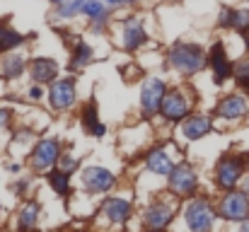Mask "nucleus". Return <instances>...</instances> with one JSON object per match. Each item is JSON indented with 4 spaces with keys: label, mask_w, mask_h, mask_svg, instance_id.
Here are the masks:
<instances>
[{
    "label": "nucleus",
    "mask_w": 249,
    "mask_h": 232,
    "mask_svg": "<svg viewBox=\"0 0 249 232\" xmlns=\"http://www.w3.org/2000/svg\"><path fill=\"white\" fill-rule=\"evenodd\" d=\"M169 71L181 77H196L208 68V51L198 41H174L165 54Z\"/></svg>",
    "instance_id": "nucleus-1"
},
{
    "label": "nucleus",
    "mask_w": 249,
    "mask_h": 232,
    "mask_svg": "<svg viewBox=\"0 0 249 232\" xmlns=\"http://www.w3.org/2000/svg\"><path fill=\"white\" fill-rule=\"evenodd\" d=\"M181 211V198L174 194H162L155 196L141 213V228L143 232H167L172 223L177 220V213Z\"/></svg>",
    "instance_id": "nucleus-2"
},
{
    "label": "nucleus",
    "mask_w": 249,
    "mask_h": 232,
    "mask_svg": "<svg viewBox=\"0 0 249 232\" xmlns=\"http://www.w3.org/2000/svg\"><path fill=\"white\" fill-rule=\"evenodd\" d=\"M196 102H198V94L191 85H177V87H169L162 99V107H160V121H165L167 126H177L179 121H184L189 114H194L196 109Z\"/></svg>",
    "instance_id": "nucleus-3"
},
{
    "label": "nucleus",
    "mask_w": 249,
    "mask_h": 232,
    "mask_svg": "<svg viewBox=\"0 0 249 232\" xmlns=\"http://www.w3.org/2000/svg\"><path fill=\"white\" fill-rule=\"evenodd\" d=\"M181 220L186 232H215L218 225V211L208 196H191L181 206Z\"/></svg>",
    "instance_id": "nucleus-4"
},
{
    "label": "nucleus",
    "mask_w": 249,
    "mask_h": 232,
    "mask_svg": "<svg viewBox=\"0 0 249 232\" xmlns=\"http://www.w3.org/2000/svg\"><path fill=\"white\" fill-rule=\"evenodd\" d=\"M111 29H116V44L128 51V54H136L141 51L143 46H148L150 41V32H148V24L143 17L138 15H128L124 19H116L111 24Z\"/></svg>",
    "instance_id": "nucleus-5"
},
{
    "label": "nucleus",
    "mask_w": 249,
    "mask_h": 232,
    "mask_svg": "<svg viewBox=\"0 0 249 232\" xmlns=\"http://www.w3.org/2000/svg\"><path fill=\"white\" fill-rule=\"evenodd\" d=\"M247 172L245 155L240 153H225L213 167V184L220 191H232L242 184V177Z\"/></svg>",
    "instance_id": "nucleus-6"
},
{
    "label": "nucleus",
    "mask_w": 249,
    "mask_h": 232,
    "mask_svg": "<svg viewBox=\"0 0 249 232\" xmlns=\"http://www.w3.org/2000/svg\"><path fill=\"white\" fill-rule=\"evenodd\" d=\"M165 181H167V191H169V194H174L177 198L186 201V198H191V196L198 194L201 174H198V169H196L191 162L179 160V162L174 164V169L169 172V177H167Z\"/></svg>",
    "instance_id": "nucleus-7"
},
{
    "label": "nucleus",
    "mask_w": 249,
    "mask_h": 232,
    "mask_svg": "<svg viewBox=\"0 0 249 232\" xmlns=\"http://www.w3.org/2000/svg\"><path fill=\"white\" fill-rule=\"evenodd\" d=\"M63 141L56 138V136H46V138H39L36 145L32 148V153L27 155V164L34 174H49L51 169H56L58 164V157L63 153Z\"/></svg>",
    "instance_id": "nucleus-8"
},
{
    "label": "nucleus",
    "mask_w": 249,
    "mask_h": 232,
    "mask_svg": "<svg viewBox=\"0 0 249 232\" xmlns=\"http://www.w3.org/2000/svg\"><path fill=\"white\" fill-rule=\"evenodd\" d=\"M46 102H49V109L56 111V114H66V111L75 109V104H78V82H75V77H56L46 87Z\"/></svg>",
    "instance_id": "nucleus-9"
},
{
    "label": "nucleus",
    "mask_w": 249,
    "mask_h": 232,
    "mask_svg": "<svg viewBox=\"0 0 249 232\" xmlns=\"http://www.w3.org/2000/svg\"><path fill=\"white\" fill-rule=\"evenodd\" d=\"M167 89H169V85H167V80L162 75H150L143 80L141 92H138V107H141L143 119L150 121L160 114V107H162Z\"/></svg>",
    "instance_id": "nucleus-10"
},
{
    "label": "nucleus",
    "mask_w": 249,
    "mask_h": 232,
    "mask_svg": "<svg viewBox=\"0 0 249 232\" xmlns=\"http://www.w3.org/2000/svg\"><path fill=\"white\" fill-rule=\"evenodd\" d=\"M80 184H83L85 194L104 196V194L116 189L119 177L102 164H89V167H83V172H80Z\"/></svg>",
    "instance_id": "nucleus-11"
},
{
    "label": "nucleus",
    "mask_w": 249,
    "mask_h": 232,
    "mask_svg": "<svg viewBox=\"0 0 249 232\" xmlns=\"http://www.w3.org/2000/svg\"><path fill=\"white\" fill-rule=\"evenodd\" d=\"M218 218L225 223H242L249 218V196L242 189H232V191H223L220 201L215 203Z\"/></svg>",
    "instance_id": "nucleus-12"
},
{
    "label": "nucleus",
    "mask_w": 249,
    "mask_h": 232,
    "mask_svg": "<svg viewBox=\"0 0 249 232\" xmlns=\"http://www.w3.org/2000/svg\"><path fill=\"white\" fill-rule=\"evenodd\" d=\"M97 215L104 218L111 228H126L133 218V201L126 196H107L97 206Z\"/></svg>",
    "instance_id": "nucleus-13"
},
{
    "label": "nucleus",
    "mask_w": 249,
    "mask_h": 232,
    "mask_svg": "<svg viewBox=\"0 0 249 232\" xmlns=\"http://www.w3.org/2000/svg\"><path fill=\"white\" fill-rule=\"evenodd\" d=\"M141 160H143L145 169H148L153 177H160V179H167L169 172H172L174 164H177L174 155L167 150V143H155V145H150V148L143 153Z\"/></svg>",
    "instance_id": "nucleus-14"
},
{
    "label": "nucleus",
    "mask_w": 249,
    "mask_h": 232,
    "mask_svg": "<svg viewBox=\"0 0 249 232\" xmlns=\"http://www.w3.org/2000/svg\"><path fill=\"white\" fill-rule=\"evenodd\" d=\"M232 61L228 56V49H225V41L223 39H215L208 49V68L213 73V82L215 85H223L228 80H232Z\"/></svg>",
    "instance_id": "nucleus-15"
},
{
    "label": "nucleus",
    "mask_w": 249,
    "mask_h": 232,
    "mask_svg": "<svg viewBox=\"0 0 249 232\" xmlns=\"http://www.w3.org/2000/svg\"><path fill=\"white\" fill-rule=\"evenodd\" d=\"M213 114H215L220 121H228V124H237V121H242V119L249 114L247 94H242V92L225 94V97H223V99L215 104Z\"/></svg>",
    "instance_id": "nucleus-16"
},
{
    "label": "nucleus",
    "mask_w": 249,
    "mask_h": 232,
    "mask_svg": "<svg viewBox=\"0 0 249 232\" xmlns=\"http://www.w3.org/2000/svg\"><path fill=\"white\" fill-rule=\"evenodd\" d=\"M177 126H179L181 141L196 143V141H203V138L213 131V116L201 114V111H194V114H189L184 121H179Z\"/></svg>",
    "instance_id": "nucleus-17"
},
{
    "label": "nucleus",
    "mask_w": 249,
    "mask_h": 232,
    "mask_svg": "<svg viewBox=\"0 0 249 232\" xmlns=\"http://www.w3.org/2000/svg\"><path fill=\"white\" fill-rule=\"evenodd\" d=\"M27 73L32 77V82L49 87L56 77H61V66H58V61L51 58V56H32Z\"/></svg>",
    "instance_id": "nucleus-18"
},
{
    "label": "nucleus",
    "mask_w": 249,
    "mask_h": 232,
    "mask_svg": "<svg viewBox=\"0 0 249 232\" xmlns=\"http://www.w3.org/2000/svg\"><path fill=\"white\" fill-rule=\"evenodd\" d=\"M29 68V56L17 49V51H10V54H2L0 56V77L5 82H15L27 73Z\"/></svg>",
    "instance_id": "nucleus-19"
},
{
    "label": "nucleus",
    "mask_w": 249,
    "mask_h": 232,
    "mask_svg": "<svg viewBox=\"0 0 249 232\" xmlns=\"http://www.w3.org/2000/svg\"><path fill=\"white\" fill-rule=\"evenodd\" d=\"M80 126L89 138H104L107 136V126L99 121V107L94 99H87L80 107Z\"/></svg>",
    "instance_id": "nucleus-20"
},
{
    "label": "nucleus",
    "mask_w": 249,
    "mask_h": 232,
    "mask_svg": "<svg viewBox=\"0 0 249 232\" xmlns=\"http://www.w3.org/2000/svg\"><path fill=\"white\" fill-rule=\"evenodd\" d=\"M41 220V203L36 198H29L22 203V208L17 211L15 218V232H36Z\"/></svg>",
    "instance_id": "nucleus-21"
},
{
    "label": "nucleus",
    "mask_w": 249,
    "mask_h": 232,
    "mask_svg": "<svg viewBox=\"0 0 249 232\" xmlns=\"http://www.w3.org/2000/svg\"><path fill=\"white\" fill-rule=\"evenodd\" d=\"M71 71H75V73H80V71H85L92 61H94V46L87 41V39H83V36H78L73 44H71Z\"/></svg>",
    "instance_id": "nucleus-22"
},
{
    "label": "nucleus",
    "mask_w": 249,
    "mask_h": 232,
    "mask_svg": "<svg viewBox=\"0 0 249 232\" xmlns=\"http://www.w3.org/2000/svg\"><path fill=\"white\" fill-rule=\"evenodd\" d=\"M46 177V184L51 186V191L56 194V196H61V198H68L71 194H73V174H66V172H61V169H51L49 174H44Z\"/></svg>",
    "instance_id": "nucleus-23"
},
{
    "label": "nucleus",
    "mask_w": 249,
    "mask_h": 232,
    "mask_svg": "<svg viewBox=\"0 0 249 232\" xmlns=\"http://www.w3.org/2000/svg\"><path fill=\"white\" fill-rule=\"evenodd\" d=\"M80 17H85L87 22H97V19H111L114 10L104 2V0H85L80 7Z\"/></svg>",
    "instance_id": "nucleus-24"
},
{
    "label": "nucleus",
    "mask_w": 249,
    "mask_h": 232,
    "mask_svg": "<svg viewBox=\"0 0 249 232\" xmlns=\"http://www.w3.org/2000/svg\"><path fill=\"white\" fill-rule=\"evenodd\" d=\"M36 141H39V133L34 128H29V126H22V128H17L12 133L10 145L12 148H29V153H32V148L36 145Z\"/></svg>",
    "instance_id": "nucleus-25"
},
{
    "label": "nucleus",
    "mask_w": 249,
    "mask_h": 232,
    "mask_svg": "<svg viewBox=\"0 0 249 232\" xmlns=\"http://www.w3.org/2000/svg\"><path fill=\"white\" fill-rule=\"evenodd\" d=\"M232 80H235L237 87H242L245 92H249V56L235 61V66H232Z\"/></svg>",
    "instance_id": "nucleus-26"
},
{
    "label": "nucleus",
    "mask_w": 249,
    "mask_h": 232,
    "mask_svg": "<svg viewBox=\"0 0 249 232\" xmlns=\"http://www.w3.org/2000/svg\"><path fill=\"white\" fill-rule=\"evenodd\" d=\"M68 148H71V145H68ZM68 148H63V153H61V157H58L56 169H61V172H66V174H75V172L80 169V157L73 155Z\"/></svg>",
    "instance_id": "nucleus-27"
},
{
    "label": "nucleus",
    "mask_w": 249,
    "mask_h": 232,
    "mask_svg": "<svg viewBox=\"0 0 249 232\" xmlns=\"http://www.w3.org/2000/svg\"><path fill=\"white\" fill-rule=\"evenodd\" d=\"M230 29L237 32V34L249 32V7H235L232 10V24H230Z\"/></svg>",
    "instance_id": "nucleus-28"
},
{
    "label": "nucleus",
    "mask_w": 249,
    "mask_h": 232,
    "mask_svg": "<svg viewBox=\"0 0 249 232\" xmlns=\"http://www.w3.org/2000/svg\"><path fill=\"white\" fill-rule=\"evenodd\" d=\"M232 5H223L220 10H218V17H215V24L220 27V29H230V24H232Z\"/></svg>",
    "instance_id": "nucleus-29"
},
{
    "label": "nucleus",
    "mask_w": 249,
    "mask_h": 232,
    "mask_svg": "<svg viewBox=\"0 0 249 232\" xmlns=\"http://www.w3.org/2000/svg\"><path fill=\"white\" fill-rule=\"evenodd\" d=\"M44 97H46V87H44V85H36V82H32V87L27 89V99L36 104V102H41Z\"/></svg>",
    "instance_id": "nucleus-30"
},
{
    "label": "nucleus",
    "mask_w": 249,
    "mask_h": 232,
    "mask_svg": "<svg viewBox=\"0 0 249 232\" xmlns=\"http://www.w3.org/2000/svg\"><path fill=\"white\" fill-rule=\"evenodd\" d=\"M29 186H32V179H29V177H19V179L12 184V194H15V196H27V194H29Z\"/></svg>",
    "instance_id": "nucleus-31"
},
{
    "label": "nucleus",
    "mask_w": 249,
    "mask_h": 232,
    "mask_svg": "<svg viewBox=\"0 0 249 232\" xmlns=\"http://www.w3.org/2000/svg\"><path fill=\"white\" fill-rule=\"evenodd\" d=\"M10 124H12V111L7 107H0V133L5 128H10Z\"/></svg>",
    "instance_id": "nucleus-32"
},
{
    "label": "nucleus",
    "mask_w": 249,
    "mask_h": 232,
    "mask_svg": "<svg viewBox=\"0 0 249 232\" xmlns=\"http://www.w3.org/2000/svg\"><path fill=\"white\" fill-rule=\"evenodd\" d=\"M242 191L249 196V169L245 172V177H242Z\"/></svg>",
    "instance_id": "nucleus-33"
},
{
    "label": "nucleus",
    "mask_w": 249,
    "mask_h": 232,
    "mask_svg": "<svg viewBox=\"0 0 249 232\" xmlns=\"http://www.w3.org/2000/svg\"><path fill=\"white\" fill-rule=\"evenodd\" d=\"M143 0H121V5L124 7H136V5H141Z\"/></svg>",
    "instance_id": "nucleus-34"
},
{
    "label": "nucleus",
    "mask_w": 249,
    "mask_h": 232,
    "mask_svg": "<svg viewBox=\"0 0 249 232\" xmlns=\"http://www.w3.org/2000/svg\"><path fill=\"white\" fill-rule=\"evenodd\" d=\"M19 169H22L19 162H10V164H7V172H19Z\"/></svg>",
    "instance_id": "nucleus-35"
},
{
    "label": "nucleus",
    "mask_w": 249,
    "mask_h": 232,
    "mask_svg": "<svg viewBox=\"0 0 249 232\" xmlns=\"http://www.w3.org/2000/svg\"><path fill=\"white\" fill-rule=\"evenodd\" d=\"M237 232H249V218L247 220H242V223H240V230Z\"/></svg>",
    "instance_id": "nucleus-36"
},
{
    "label": "nucleus",
    "mask_w": 249,
    "mask_h": 232,
    "mask_svg": "<svg viewBox=\"0 0 249 232\" xmlns=\"http://www.w3.org/2000/svg\"><path fill=\"white\" fill-rule=\"evenodd\" d=\"M240 36H242V41H245V46H247V49H249V32H245V34H240Z\"/></svg>",
    "instance_id": "nucleus-37"
},
{
    "label": "nucleus",
    "mask_w": 249,
    "mask_h": 232,
    "mask_svg": "<svg viewBox=\"0 0 249 232\" xmlns=\"http://www.w3.org/2000/svg\"><path fill=\"white\" fill-rule=\"evenodd\" d=\"M46 2H49V5H53V7H58V5H61L63 0H46Z\"/></svg>",
    "instance_id": "nucleus-38"
},
{
    "label": "nucleus",
    "mask_w": 249,
    "mask_h": 232,
    "mask_svg": "<svg viewBox=\"0 0 249 232\" xmlns=\"http://www.w3.org/2000/svg\"><path fill=\"white\" fill-rule=\"evenodd\" d=\"M245 162H247V169H249V153L245 155Z\"/></svg>",
    "instance_id": "nucleus-39"
},
{
    "label": "nucleus",
    "mask_w": 249,
    "mask_h": 232,
    "mask_svg": "<svg viewBox=\"0 0 249 232\" xmlns=\"http://www.w3.org/2000/svg\"><path fill=\"white\" fill-rule=\"evenodd\" d=\"M245 2H249V0H245Z\"/></svg>",
    "instance_id": "nucleus-40"
},
{
    "label": "nucleus",
    "mask_w": 249,
    "mask_h": 232,
    "mask_svg": "<svg viewBox=\"0 0 249 232\" xmlns=\"http://www.w3.org/2000/svg\"><path fill=\"white\" fill-rule=\"evenodd\" d=\"M124 232H128V230H124Z\"/></svg>",
    "instance_id": "nucleus-41"
}]
</instances>
